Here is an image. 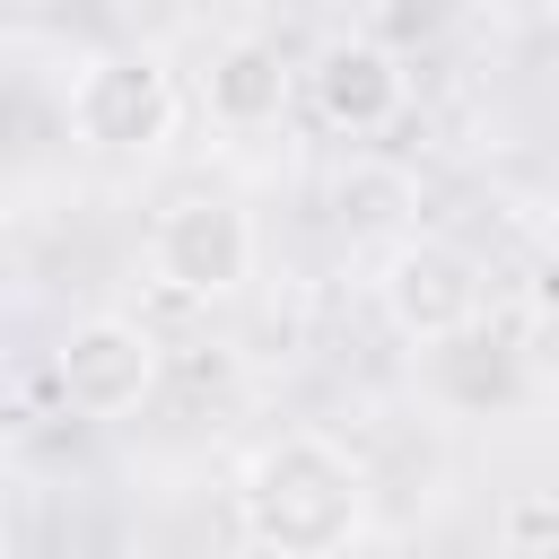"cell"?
I'll return each mask as SVG.
<instances>
[{"instance_id": "6da1fadb", "label": "cell", "mask_w": 559, "mask_h": 559, "mask_svg": "<svg viewBox=\"0 0 559 559\" xmlns=\"http://www.w3.org/2000/svg\"><path fill=\"white\" fill-rule=\"evenodd\" d=\"M236 524L262 559H349L367 533V472L323 428H280L236 472Z\"/></svg>"}, {"instance_id": "7a4b0ae2", "label": "cell", "mask_w": 559, "mask_h": 559, "mask_svg": "<svg viewBox=\"0 0 559 559\" xmlns=\"http://www.w3.org/2000/svg\"><path fill=\"white\" fill-rule=\"evenodd\" d=\"M183 114V87L157 44H105L70 70V131L96 157H148Z\"/></svg>"}, {"instance_id": "5b68a950", "label": "cell", "mask_w": 559, "mask_h": 559, "mask_svg": "<svg viewBox=\"0 0 559 559\" xmlns=\"http://www.w3.org/2000/svg\"><path fill=\"white\" fill-rule=\"evenodd\" d=\"M157 332L131 323V314H79L61 341H52V393L79 411V419H131L148 393H157Z\"/></svg>"}, {"instance_id": "52a82bcc", "label": "cell", "mask_w": 559, "mask_h": 559, "mask_svg": "<svg viewBox=\"0 0 559 559\" xmlns=\"http://www.w3.org/2000/svg\"><path fill=\"white\" fill-rule=\"evenodd\" d=\"M288 96H297V70L280 61V44L236 35V44H218V52H210L201 114H210L218 131H271V122L288 114Z\"/></svg>"}, {"instance_id": "ba28073f", "label": "cell", "mask_w": 559, "mask_h": 559, "mask_svg": "<svg viewBox=\"0 0 559 559\" xmlns=\"http://www.w3.org/2000/svg\"><path fill=\"white\" fill-rule=\"evenodd\" d=\"M376 17H384V35H393V44H411V35L428 44V35H445V26H454V0H376Z\"/></svg>"}, {"instance_id": "8992f818", "label": "cell", "mask_w": 559, "mask_h": 559, "mask_svg": "<svg viewBox=\"0 0 559 559\" xmlns=\"http://www.w3.org/2000/svg\"><path fill=\"white\" fill-rule=\"evenodd\" d=\"M306 96H314V114L332 131L367 140V131H384L411 105V79H402V52L384 35H332L314 52V70H306Z\"/></svg>"}, {"instance_id": "3957f363", "label": "cell", "mask_w": 559, "mask_h": 559, "mask_svg": "<svg viewBox=\"0 0 559 559\" xmlns=\"http://www.w3.org/2000/svg\"><path fill=\"white\" fill-rule=\"evenodd\" d=\"M376 306H384V323H393L402 341L445 349V341H463V332L480 323L489 280H480V262H472L454 236H402V245L376 262Z\"/></svg>"}, {"instance_id": "9c48e42d", "label": "cell", "mask_w": 559, "mask_h": 559, "mask_svg": "<svg viewBox=\"0 0 559 559\" xmlns=\"http://www.w3.org/2000/svg\"><path fill=\"white\" fill-rule=\"evenodd\" d=\"M550 17H559V0H550Z\"/></svg>"}, {"instance_id": "277c9868", "label": "cell", "mask_w": 559, "mask_h": 559, "mask_svg": "<svg viewBox=\"0 0 559 559\" xmlns=\"http://www.w3.org/2000/svg\"><path fill=\"white\" fill-rule=\"evenodd\" d=\"M253 253H262V236H253V218H245V201H227V192H175L166 210H157V227H148V271H157V288H175V297H236L245 280H253Z\"/></svg>"}]
</instances>
